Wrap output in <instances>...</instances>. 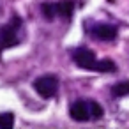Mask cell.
<instances>
[{"mask_svg": "<svg viewBox=\"0 0 129 129\" xmlns=\"http://www.w3.org/2000/svg\"><path fill=\"white\" fill-rule=\"evenodd\" d=\"M111 94H113L115 97H124V95H127V94H129V81H120V83H117V85L111 88Z\"/></svg>", "mask_w": 129, "mask_h": 129, "instance_id": "obj_8", "label": "cell"}, {"mask_svg": "<svg viewBox=\"0 0 129 129\" xmlns=\"http://www.w3.org/2000/svg\"><path fill=\"white\" fill-rule=\"evenodd\" d=\"M55 6H57V16L69 21L71 16H73V11H74L73 0H60V2H55Z\"/></svg>", "mask_w": 129, "mask_h": 129, "instance_id": "obj_6", "label": "cell"}, {"mask_svg": "<svg viewBox=\"0 0 129 129\" xmlns=\"http://www.w3.org/2000/svg\"><path fill=\"white\" fill-rule=\"evenodd\" d=\"M21 18L14 16L9 23H6L4 27H0V57L7 48H13L20 43L21 39Z\"/></svg>", "mask_w": 129, "mask_h": 129, "instance_id": "obj_2", "label": "cell"}, {"mask_svg": "<svg viewBox=\"0 0 129 129\" xmlns=\"http://www.w3.org/2000/svg\"><path fill=\"white\" fill-rule=\"evenodd\" d=\"M34 88L41 97H53L58 90V78L57 76H41L34 81Z\"/></svg>", "mask_w": 129, "mask_h": 129, "instance_id": "obj_3", "label": "cell"}, {"mask_svg": "<svg viewBox=\"0 0 129 129\" xmlns=\"http://www.w3.org/2000/svg\"><path fill=\"white\" fill-rule=\"evenodd\" d=\"M14 125V113H0V127L9 129Z\"/></svg>", "mask_w": 129, "mask_h": 129, "instance_id": "obj_9", "label": "cell"}, {"mask_svg": "<svg viewBox=\"0 0 129 129\" xmlns=\"http://www.w3.org/2000/svg\"><path fill=\"white\" fill-rule=\"evenodd\" d=\"M103 106L101 104H97V103H94V101H90V115H92V120H99L101 117H103Z\"/></svg>", "mask_w": 129, "mask_h": 129, "instance_id": "obj_10", "label": "cell"}, {"mask_svg": "<svg viewBox=\"0 0 129 129\" xmlns=\"http://www.w3.org/2000/svg\"><path fill=\"white\" fill-rule=\"evenodd\" d=\"M73 60L78 67H83V69H90V71H97V73H111L117 69V66L108 60V58H103V60H97L94 51H90L88 48H76L73 51Z\"/></svg>", "mask_w": 129, "mask_h": 129, "instance_id": "obj_1", "label": "cell"}, {"mask_svg": "<svg viewBox=\"0 0 129 129\" xmlns=\"http://www.w3.org/2000/svg\"><path fill=\"white\" fill-rule=\"evenodd\" d=\"M118 30L115 25H108V23H97L90 28V36L94 39H99V41H113L117 37Z\"/></svg>", "mask_w": 129, "mask_h": 129, "instance_id": "obj_5", "label": "cell"}, {"mask_svg": "<svg viewBox=\"0 0 129 129\" xmlns=\"http://www.w3.org/2000/svg\"><path fill=\"white\" fill-rule=\"evenodd\" d=\"M41 13L44 14V18L48 21L55 20L57 18V6H55V2H44V4H41Z\"/></svg>", "mask_w": 129, "mask_h": 129, "instance_id": "obj_7", "label": "cell"}, {"mask_svg": "<svg viewBox=\"0 0 129 129\" xmlns=\"http://www.w3.org/2000/svg\"><path fill=\"white\" fill-rule=\"evenodd\" d=\"M73 120L76 122H87V120H92V115H90V101H83V99H78L71 104V110H69Z\"/></svg>", "mask_w": 129, "mask_h": 129, "instance_id": "obj_4", "label": "cell"}]
</instances>
